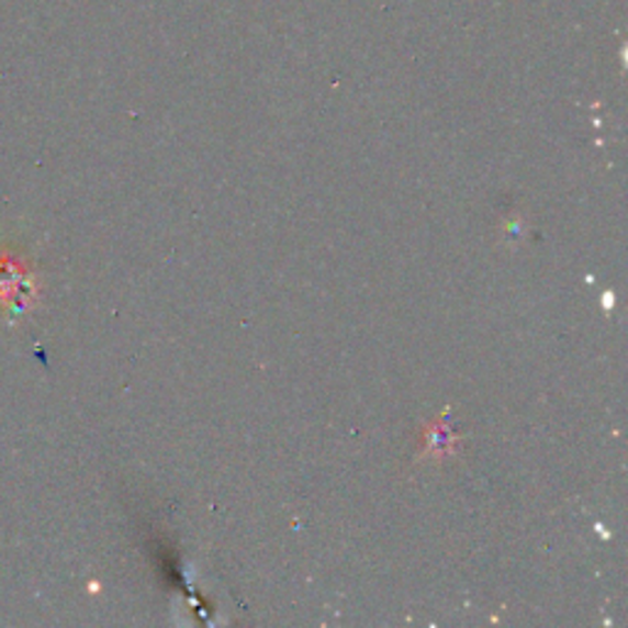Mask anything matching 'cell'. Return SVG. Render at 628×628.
<instances>
[{
  "instance_id": "6da1fadb",
  "label": "cell",
  "mask_w": 628,
  "mask_h": 628,
  "mask_svg": "<svg viewBox=\"0 0 628 628\" xmlns=\"http://www.w3.org/2000/svg\"><path fill=\"white\" fill-rule=\"evenodd\" d=\"M37 300L35 276L15 256H0V305L5 307V317H23L33 310Z\"/></svg>"
},
{
  "instance_id": "7a4b0ae2",
  "label": "cell",
  "mask_w": 628,
  "mask_h": 628,
  "mask_svg": "<svg viewBox=\"0 0 628 628\" xmlns=\"http://www.w3.org/2000/svg\"><path fill=\"white\" fill-rule=\"evenodd\" d=\"M427 439H430V445H427V455H449V449H455V437L447 430V427L433 425V430L427 433Z\"/></svg>"
}]
</instances>
